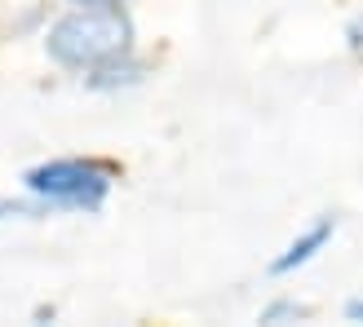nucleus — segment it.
<instances>
[{"label": "nucleus", "mask_w": 363, "mask_h": 327, "mask_svg": "<svg viewBox=\"0 0 363 327\" xmlns=\"http://www.w3.org/2000/svg\"><path fill=\"white\" fill-rule=\"evenodd\" d=\"M71 5H124V0H71Z\"/></svg>", "instance_id": "nucleus-9"}, {"label": "nucleus", "mask_w": 363, "mask_h": 327, "mask_svg": "<svg viewBox=\"0 0 363 327\" xmlns=\"http://www.w3.org/2000/svg\"><path fill=\"white\" fill-rule=\"evenodd\" d=\"M301 319H311V305H301V301H293V297H284V301H270L257 323L284 327V323H301Z\"/></svg>", "instance_id": "nucleus-6"}, {"label": "nucleus", "mask_w": 363, "mask_h": 327, "mask_svg": "<svg viewBox=\"0 0 363 327\" xmlns=\"http://www.w3.org/2000/svg\"><path fill=\"white\" fill-rule=\"evenodd\" d=\"M35 217H53V208L45 204V199H0V222H35Z\"/></svg>", "instance_id": "nucleus-5"}, {"label": "nucleus", "mask_w": 363, "mask_h": 327, "mask_svg": "<svg viewBox=\"0 0 363 327\" xmlns=\"http://www.w3.org/2000/svg\"><path fill=\"white\" fill-rule=\"evenodd\" d=\"M133 49V18L124 5H76L45 31V53L67 71H89Z\"/></svg>", "instance_id": "nucleus-1"}, {"label": "nucleus", "mask_w": 363, "mask_h": 327, "mask_svg": "<svg viewBox=\"0 0 363 327\" xmlns=\"http://www.w3.org/2000/svg\"><path fill=\"white\" fill-rule=\"evenodd\" d=\"M120 177V164L111 159H49L23 173L27 195L45 199L53 212H98L106 204Z\"/></svg>", "instance_id": "nucleus-2"}, {"label": "nucleus", "mask_w": 363, "mask_h": 327, "mask_svg": "<svg viewBox=\"0 0 363 327\" xmlns=\"http://www.w3.org/2000/svg\"><path fill=\"white\" fill-rule=\"evenodd\" d=\"M346 319H350V323H363V297L346 305Z\"/></svg>", "instance_id": "nucleus-8"}, {"label": "nucleus", "mask_w": 363, "mask_h": 327, "mask_svg": "<svg viewBox=\"0 0 363 327\" xmlns=\"http://www.w3.org/2000/svg\"><path fill=\"white\" fill-rule=\"evenodd\" d=\"M147 71L151 67L129 49V53H116V58H106L98 67L80 71V80H84L89 93H120V88H138L142 80H147Z\"/></svg>", "instance_id": "nucleus-3"}, {"label": "nucleus", "mask_w": 363, "mask_h": 327, "mask_svg": "<svg viewBox=\"0 0 363 327\" xmlns=\"http://www.w3.org/2000/svg\"><path fill=\"white\" fill-rule=\"evenodd\" d=\"M333 234H337V217H319V222H315L311 230H301L297 239L288 243V248L279 252L275 261H270V275H275V279H284V275H293V270L311 265V261L319 257V252L333 243Z\"/></svg>", "instance_id": "nucleus-4"}, {"label": "nucleus", "mask_w": 363, "mask_h": 327, "mask_svg": "<svg viewBox=\"0 0 363 327\" xmlns=\"http://www.w3.org/2000/svg\"><path fill=\"white\" fill-rule=\"evenodd\" d=\"M346 40H350L354 53H363V18H354V23L346 27Z\"/></svg>", "instance_id": "nucleus-7"}]
</instances>
